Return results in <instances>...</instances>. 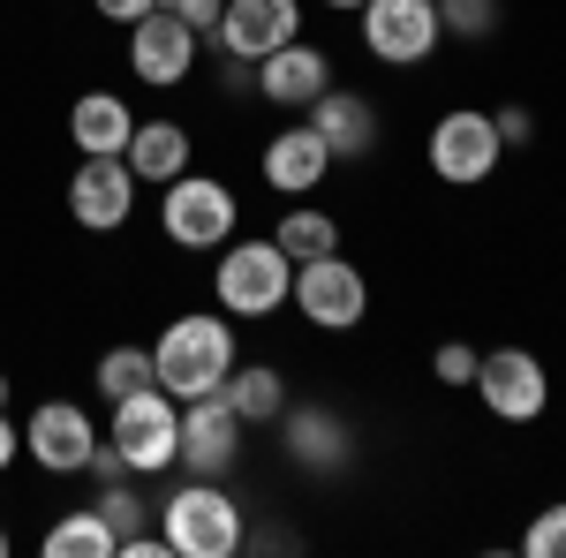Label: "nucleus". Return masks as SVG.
Instances as JSON below:
<instances>
[{
    "mask_svg": "<svg viewBox=\"0 0 566 558\" xmlns=\"http://www.w3.org/2000/svg\"><path fill=\"white\" fill-rule=\"evenodd\" d=\"M423 151H431V173L446 181V189H476V181H491L499 159H506L499 122H491L483 106H453V114H438V129H431Z\"/></svg>",
    "mask_w": 566,
    "mask_h": 558,
    "instance_id": "obj_7",
    "label": "nucleus"
},
{
    "mask_svg": "<svg viewBox=\"0 0 566 558\" xmlns=\"http://www.w3.org/2000/svg\"><path fill=\"white\" fill-rule=\"evenodd\" d=\"M242 355H234V325H227V309H181L175 325L151 340V370H159V386L175 392V400H205V392L227 386V370H234Z\"/></svg>",
    "mask_w": 566,
    "mask_h": 558,
    "instance_id": "obj_1",
    "label": "nucleus"
},
{
    "mask_svg": "<svg viewBox=\"0 0 566 558\" xmlns=\"http://www.w3.org/2000/svg\"><path fill=\"white\" fill-rule=\"evenodd\" d=\"M91 8H98V23H144L159 0H91Z\"/></svg>",
    "mask_w": 566,
    "mask_h": 558,
    "instance_id": "obj_31",
    "label": "nucleus"
},
{
    "mask_svg": "<svg viewBox=\"0 0 566 558\" xmlns=\"http://www.w3.org/2000/svg\"><path fill=\"white\" fill-rule=\"evenodd\" d=\"M159 386V370H151V347H106L98 355V392L106 400H129V392Z\"/></svg>",
    "mask_w": 566,
    "mask_h": 558,
    "instance_id": "obj_24",
    "label": "nucleus"
},
{
    "mask_svg": "<svg viewBox=\"0 0 566 558\" xmlns=\"http://www.w3.org/2000/svg\"><path fill=\"white\" fill-rule=\"evenodd\" d=\"M219 392H227V408H234L242 423H280V415H287V378H280L272 362H234Z\"/></svg>",
    "mask_w": 566,
    "mask_h": 558,
    "instance_id": "obj_20",
    "label": "nucleus"
},
{
    "mask_svg": "<svg viewBox=\"0 0 566 558\" xmlns=\"http://www.w3.org/2000/svg\"><path fill=\"white\" fill-rule=\"evenodd\" d=\"M438 23H446V39L483 45L499 31V0H438Z\"/></svg>",
    "mask_w": 566,
    "mask_h": 558,
    "instance_id": "obj_25",
    "label": "nucleus"
},
{
    "mask_svg": "<svg viewBox=\"0 0 566 558\" xmlns=\"http://www.w3.org/2000/svg\"><path fill=\"white\" fill-rule=\"evenodd\" d=\"M287 39H303V0H227L219 31H212L219 53H234L250 69H258L264 53H280Z\"/></svg>",
    "mask_w": 566,
    "mask_h": 558,
    "instance_id": "obj_12",
    "label": "nucleus"
},
{
    "mask_svg": "<svg viewBox=\"0 0 566 558\" xmlns=\"http://www.w3.org/2000/svg\"><path fill=\"white\" fill-rule=\"evenodd\" d=\"M522 551H528V558H566V498H559V506H544V514L528 520Z\"/></svg>",
    "mask_w": 566,
    "mask_h": 558,
    "instance_id": "obj_26",
    "label": "nucleus"
},
{
    "mask_svg": "<svg viewBox=\"0 0 566 558\" xmlns=\"http://www.w3.org/2000/svg\"><path fill=\"white\" fill-rule=\"evenodd\" d=\"M189 151H197V144H189L181 122H136V136H129L122 159H129L136 181H159V189H167L175 173H189Z\"/></svg>",
    "mask_w": 566,
    "mask_h": 558,
    "instance_id": "obj_19",
    "label": "nucleus"
},
{
    "mask_svg": "<svg viewBox=\"0 0 566 558\" xmlns=\"http://www.w3.org/2000/svg\"><path fill=\"white\" fill-rule=\"evenodd\" d=\"M197 31L181 23V15H167V8H151L144 23H129V76L151 91H181L189 84V69H197Z\"/></svg>",
    "mask_w": 566,
    "mask_h": 558,
    "instance_id": "obj_11",
    "label": "nucleus"
},
{
    "mask_svg": "<svg viewBox=\"0 0 566 558\" xmlns=\"http://www.w3.org/2000/svg\"><path fill=\"white\" fill-rule=\"evenodd\" d=\"M159 8H167V15H181L197 39H212V31H219V8H227V0H159Z\"/></svg>",
    "mask_w": 566,
    "mask_h": 558,
    "instance_id": "obj_29",
    "label": "nucleus"
},
{
    "mask_svg": "<svg viewBox=\"0 0 566 558\" xmlns=\"http://www.w3.org/2000/svg\"><path fill=\"white\" fill-rule=\"evenodd\" d=\"M272 242L287 250V257L303 264V257H325V250H340V219L333 212H310V204H295V212L272 227Z\"/></svg>",
    "mask_w": 566,
    "mask_h": 558,
    "instance_id": "obj_23",
    "label": "nucleus"
},
{
    "mask_svg": "<svg viewBox=\"0 0 566 558\" xmlns=\"http://www.w3.org/2000/svg\"><path fill=\"white\" fill-rule=\"evenodd\" d=\"M287 302L303 309V325H317V333H355V325L370 317V280H363V264H348L340 250H325V257L295 264Z\"/></svg>",
    "mask_w": 566,
    "mask_h": 558,
    "instance_id": "obj_4",
    "label": "nucleus"
},
{
    "mask_svg": "<svg viewBox=\"0 0 566 558\" xmlns=\"http://www.w3.org/2000/svg\"><path fill=\"white\" fill-rule=\"evenodd\" d=\"M242 415L227 408V392H205V400H181V468L219 483V475L242 468Z\"/></svg>",
    "mask_w": 566,
    "mask_h": 558,
    "instance_id": "obj_9",
    "label": "nucleus"
},
{
    "mask_svg": "<svg viewBox=\"0 0 566 558\" xmlns=\"http://www.w3.org/2000/svg\"><path fill=\"white\" fill-rule=\"evenodd\" d=\"M98 514H106V528H114V536H136V528H144V498H136L129 483H106Z\"/></svg>",
    "mask_w": 566,
    "mask_h": 558,
    "instance_id": "obj_27",
    "label": "nucleus"
},
{
    "mask_svg": "<svg viewBox=\"0 0 566 558\" xmlns=\"http://www.w3.org/2000/svg\"><path fill=\"white\" fill-rule=\"evenodd\" d=\"M287 453L303 461V468H348V423L340 415H325V408H303V415H287Z\"/></svg>",
    "mask_w": 566,
    "mask_h": 558,
    "instance_id": "obj_21",
    "label": "nucleus"
},
{
    "mask_svg": "<svg viewBox=\"0 0 566 558\" xmlns=\"http://www.w3.org/2000/svg\"><path fill=\"white\" fill-rule=\"evenodd\" d=\"M476 392L499 423H536L552 408V378H544V362L528 347H491L476 362Z\"/></svg>",
    "mask_w": 566,
    "mask_h": 558,
    "instance_id": "obj_10",
    "label": "nucleus"
},
{
    "mask_svg": "<svg viewBox=\"0 0 566 558\" xmlns=\"http://www.w3.org/2000/svg\"><path fill=\"white\" fill-rule=\"evenodd\" d=\"M136 136V114L122 91H84L76 106H69V144L84 151V159H106V151H129Z\"/></svg>",
    "mask_w": 566,
    "mask_h": 558,
    "instance_id": "obj_18",
    "label": "nucleus"
},
{
    "mask_svg": "<svg viewBox=\"0 0 566 558\" xmlns=\"http://www.w3.org/2000/svg\"><path fill=\"white\" fill-rule=\"evenodd\" d=\"M114 445H122V461L129 475H159L181 461V400L167 386H144L129 400H114V430H106Z\"/></svg>",
    "mask_w": 566,
    "mask_h": 558,
    "instance_id": "obj_5",
    "label": "nucleus"
},
{
    "mask_svg": "<svg viewBox=\"0 0 566 558\" xmlns=\"http://www.w3.org/2000/svg\"><path fill=\"white\" fill-rule=\"evenodd\" d=\"M325 8H363V0H325Z\"/></svg>",
    "mask_w": 566,
    "mask_h": 558,
    "instance_id": "obj_34",
    "label": "nucleus"
},
{
    "mask_svg": "<svg viewBox=\"0 0 566 558\" xmlns=\"http://www.w3.org/2000/svg\"><path fill=\"white\" fill-rule=\"evenodd\" d=\"M69 212H76V227H91V234H122L136 212V173L122 151H106V159H84V167L69 173Z\"/></svg>",
    "mask_w": 566,
    "mask_h": 558,
    "instance_id": "obj_13",
    "label": "nucleus"
},
{
    "mask_svg": "<svg viewBox=\"0 0 566 558\" xmlns=\"http://www.w3.org/2000/svg\"><path fill=\"white\" fill-rule=\"evenodd\" d=\"M333 173V151H325V136L310 129H280L272 144H264V181L280 189V197H310L317 181Z\"/></svg>",
    "mask_w": 566,
    "mask_h": 558,
    "instance_id": "obj_17",
    "label": "nucleus"
},
{
    "mask_svg": "<svg viewBox=\"0 0 566 558\" xmlns=\"http://www.w3.org/2000/svg\"><path fill=\"white\" fill-rule=\"evenodd\" d=\"M258 91L272 98V106L303 114L317 91H333V61H325L310 39H287L280 53H264V61H258Z\"/></svg>",
    "mask_w": 566,
    "mask_h": 558,
    "instance_id": "obj_16",
    "label": "nucleus"
},
{
    "mask_svg": "<svg viewBox=\"0 0 566 558\" xmlns=\"http://www.w3.org/2000/svg\"><path fill=\"white\" fill-rule=\"evenodd\" d=\"M234 189L219 181V173H175L167 181V204H159V227H167V242L175 250H227L234 242Z\"/></svg>",
    "mask_w": 566,
    "mask_h": 558,
    "instance_id": "obj_6",
    "label": "nucleus"
},
{
    "mask_svg": "<svg viewBox=\"0 0 566 558\" xmlns=\"http://www.w3.org/2000/svg\"><path fill=\"white\" fill-rule=\"evenodd\" d=\"M355 15H363L370 61H386V69H416V61H431L438 45H446L438 0H363Z\"/></svg>",
    "mask_w": 566,
    "mask_h": 558,
    "instance_id": "obj_8",
    "label": "nucleus"
},
{
    "mask_svg": "<svg viewBox=\"0 0 566 558\" xmlns=\"http://www.w3.org/2000/svg\"><path fill=\"white\" fill-rule=\"evenodd\" d=\"M287 287H295V257L264 234V242H227L212 264V295L227 317H272L287 309Z\"/></svg>",
    "mask_w": 566,
    "mask_h": 558,
    "instance_id": "obj_3",
    "label": "nucleus"
},
{
    "mask_svg": "<svg viewBox=\"0 0 566 558\" xmlns=\"http://www.w3.org/2000/svg\"><path fill=\"white\" fill-rule=\"evenodd\" d=\"M303 122L325 136L333 167H340V159H363V151H378V106H370L363 91H317V98L303 106Z\"/></svg>",
    "mask_w": 566,
    "mask_h": 558,
    "instance_id": "obj_15",
    "label": "nucleus"
},
{
    "mask_svg": "<svg viewBox=\"0 0 566 558\" xmlns=\"http://www.w3.org/2000/svg\"><path fill=\"white\" fill-rule=\"evenodd\" d=\"M23 453L45 475H84L91 453H98V430H91V415L76 400H45V408H31V423H23Z\"/></svg>",
    "mask_w": 566,
    "mask_h": 558,
    "instance_id": "obj_14",
    "label": "nucleus"
},
{
    "mask_svg": "<svg viewBox=\"0 0 566 558\" xmlns=\"http://www.w3.org/2000/svg\"><path fill=\"white\" fill-rule=\"evenodd\" d=\"M491 122H499V144H506V151H514V144H536V114H528V106H499Z\"/></svg>",
    "mask_w": 566,
    "mask_h": 558,
    "instance_id": "obj_30",
    "label": "nucleus"
},
{
    "mask_svg": "<svg viewBox=\"0 0 566 558\" xmlns=\"http://www.w3.org/2000/svg\"><path fill=\"white\" fill-rule=\"evenodd\" d=\"M15 461H23V430L8 423V408H0V475L15 468Z\"/></svg>",
    "mask_w": 566,
    "mask_h": 558,
    "instance_id": "obj_32",
    "label": "nucleus"
},
{
    "mask_svg": "<svg viewBox=\"0 0 566 558\" xmlns=\"http://www.w3.org/2000/svg\"><path fill=\"white\" fill-rule=\"evenodd\" d=\"M0 408H8V370H0Z\"/></svg>",
    "mask_w": 566,
    "mask_h": 558,
    "instance_id": "obj_33",
    "label": "nucleus"
},
{
    "mask_svg": "<svg viewBox=\"0 0 566 558\" xmlns=\"http://www.w3.org/2000/svg\"><path fill=\"white\" fill-rule=\"evenodd\" d=\"M476 362H483V355H476V347H461V340H446V347L431 355L438 386H476Z\"/></svg>",
    "mask_w": 566,
    "mask_h": 558,
    "instance_id": "obj_28",
    "label": "nucleus"
},
{
    "mask_svg": "<svg viewBox=\"0 0 566 558\" xmlns=\"http://www.w3.org/2000/svg\"><path fill=\"white\" fill-rule=\"evenodd\" d=\"M39 551L45 558H122V536L106 528V514H98V506H76V514H61L39 536Z\"/></svg>",
    "mask_w": 566,
    "mask_h": 558,
    "instance_id": "obj_22",
    "label": "nucleus"
},
{
    "mask_svg": "<svg viewBox=\"0 0 566 558\" xmlns=\"http://www.w3.org/2000/svg\"><path fill=\"white\" fill-rule=\"evenodd\" d=\"M0 558H8V528H0Z\"/></svg>",
    "mask_w": 566,
    "mask_h": 558,
    "instance_id": "obj_35",
    "label": "nucleus"
},
{
    "mask_svg": "<svg viewBox=\"0 0 566 558\" xmlns=\"http://www.w3.org/2000/svg\"><path fill=\"white\" fill-rule=\"evenodd\" d=\"M159 536H167L175 558H234L250 544V520H242V506H234L219 483L189 475L175 498L159 506Z\"/></svg>",
    "mask_w": 566,
    "mask_h": 558,
    "instance_id": "obj_2",
    "label": "nucleus"
}]
</instances>
